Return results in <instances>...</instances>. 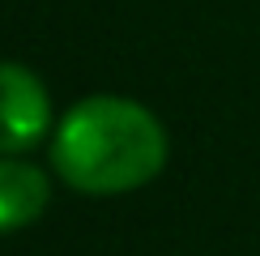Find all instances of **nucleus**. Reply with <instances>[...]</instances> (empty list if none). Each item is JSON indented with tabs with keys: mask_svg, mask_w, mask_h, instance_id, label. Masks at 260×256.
Returning a JSON list of instances; mask_svg holds the SVG:
<instances>
[{
	"mask_svg": "<svg viewBox=\"0 0 260 256\" xmlns=\"http://www.w3.org/2000/svg\"><path fill=\"white\" fill-rule=\"evenodd\" d=\"M51 94L30 64L0 60V154H30L47 141Z\"/></svg>",
	"mask_w": 260,
	"mask_h": 256,
	"instance_id": "2",
	"label": "nucleus"
},
{
	"mask_svg": "<svg viewBox=\"0 0 260 256\" xmlns=\"http://www.w3.org/2000/svg\"><path fill=\"white\" fill-rule=\"evenodd\" d=\"M167 128L145 103L90 94L51 133V171L85 197H124L154 184L167 167Z\"/></svg>",
	"mask_w": 260,
	"mask_h": 256,
	"instance_id": "1",
	"label": "nucleus"
},
{
	"mask_svg": "<svg viewBox=\"0 0 260 256\" xmlns=\"http://www.w3.org/2000/svg\"><path fill=\"white\" fill-rule=\"evenodd\" d=\"M47 205H51L47 171L26 163L21 154H0V235L39 222Z\"/></svg>",
	"mask_w": 260,
	"mask_h": 256,
	"instance_id": "3",
	"label": "nucleus"
}]
</instances>
